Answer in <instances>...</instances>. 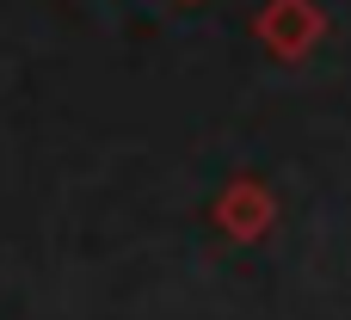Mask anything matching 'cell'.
<instances>
[{"instance_id":"3957f363","label":"cell","mask_w":351,"mask_h":320,"mask_svg":"<svg viewBox=\"0 0 351 320\" xmlns=\"http://www.w3.org/2000/svg\"><path fill=\"white\" fill-rule=\"evenodd\" d=\"M179 6H197V0H179Z\"/></svg>"},{"instance_id":"7a4b0ae2","label":"cell","mask_w":351,"mask_h":320,"mask_svg":"<svg viewBox=\"0 0 351 320\" xmlns=\"http://www.w3.org/2000/svg\"><path fill=\"white\" fill-rule=\"evenodd\" d=\"M271 216H278V204H271L265 179H253V173L228 179V185L216 191V204H210V222H216L228 241H259V234L271 228Z\"/></svg>"},{"instance_id":"6da1fadb","label":"cell","mask_w":351,"mask_h":320,"mask_svg":"<svg viewBox=\"0 0 351 320\" xmlns=\"http://www.w3.org/2000/svg\"><path fill=\"white\" fill-rule=\"evenodd\" d=\"M321 31H327V19H321L315 0H265L253 12V37L271 62H302L321 43Z\"/></svg>"}]
</instances>
